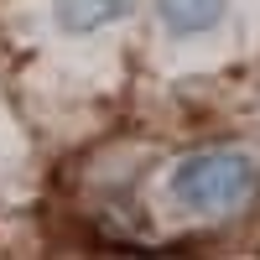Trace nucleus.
<instances>
[{
  "instance_id": "obj_1",
  "label": "nucleus",
  "mask_w": 260,
  "mask_h": 260,
  "mask_svg": "<svg viewBox=\"0 0 260 260\" xmlns=\"http://www.w3.org/2000/svg\"><path fill=\"white\" fill-rule=\"evenodd\" d=\"M260 198V151L245 141H213L172 156L156 182L151 203L172 229H198V224H229L250 213Z\"/></svg>"
},
{
  "instance_id": "obj_2",
  "label": "nucleus",
  "mask_w": 260,
  "mask_h": 260,
  "mask_svg": "<svg viewBox=\"0 0 260 260\" xmlns=\"http://www.w3.org/2000/svg\"><path fill=\"white\" fill-rule=\"evenodd\" d=\"M146 16L172 68H203L260 47V0H146Z\"/></svg>"
},
{
  "instance_id": "obj_3",
  "label": "nucleus",
  "mask_w": 260,
  "mask_h": 260,
  "mask_svg": "<svg viewBox=\"0 0 260 260\" xmlns=\"http://www.w3.org/2000/svg\"><path fill=\"white\" fill-rule=\"evenodd\" d=\"M146 11V0H47V37L62 47H104Z\"/></svg>"
}]
</instances>
